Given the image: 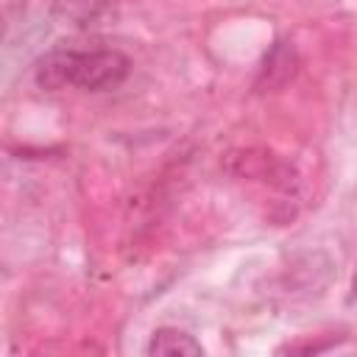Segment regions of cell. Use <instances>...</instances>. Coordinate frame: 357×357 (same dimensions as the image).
Instances as JSON below:
<instances>
[{
	"mask_svg": "<svg viewBox=\"0 0 357 357\" xmlns=\"http://www.w3.org/2000/svg\"><path fill=\"white\" fill-rule=\"evenodd\" d=\"M131 61L117 47H75L59 45L47 50L36 67L33 81L45 92L75 86L84 92H109L128 78Z\"/></svg>",
	"mask_w": 357,
	"mask_h": 357,
	"instance_id": "obj_1",
	"label": "cell"
},
{
	"mask_svg": "<svg viewBox=\"0 0 357 357\" xmlns=\"http://www.w3.org/2000/svg\"><path fill=\"white\" fill-rule=\"evenodd\" d=\"M296 73H298V50L290 39H279L265 53L257 81H254V89L257 92H279L296 78Z\"/></svg>",
	"mask_w": 357,
	"mask_h": 357,
	"instance_id": "obj_2",
	"label": "cell"
},
{
	"mask_svg": "<svg viewBox=\"0 0 357 357\" xmlns=\"http://www.w3.org/2000/svg\"><path fill=\"white\" fill-rule=\"evenodd\" d=\"M112 8V0H50V14L67 28L86 31L98 25Z\"/></svg>",
	"mask_w": 357,
	"mask_h": 357,
	"instance_id": "obj_3",
	"label": "cell"
},
{
	"mask_svg": "<svg viewBox=\"0 0 357 357\" xmlns=\"http://www.w3.org/2000/svg\"><path fill=\"white\" fill-rule=\"evenodd\" d=\"M151 357H181V354H204V346L178 326H159L148 340Z\"/></svg>",
	"mask_w": 357,
	"mask_h": 357,
	"instance_id": "obj_4",
	"label": "cell"
},
{
	"mask_svg": "<svg viewBox=\"0 0 357 357\" xmlns=\"http://www.w3.org/2000/svg\"><path fill=\"white\" fill-rule=\"evenodd\" d=\"M354 293H357V282H354Z\"/></svg>",
	"mask_w": 357,
	"mask_h": 357,
	"instance_id": "obj_5",
	"label": "cell"
}]
</instances>
